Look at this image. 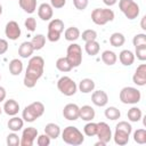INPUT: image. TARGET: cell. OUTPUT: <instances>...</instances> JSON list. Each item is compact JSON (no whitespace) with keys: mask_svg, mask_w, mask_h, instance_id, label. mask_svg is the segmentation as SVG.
<instances>
[{"mask_svg":"<svg viewBox=\"0 0 146 146\" xmlns=\"http://www.w3.org/2000/svg\"><path fill=\"white\" fill-rule=\"evenodd\" d=\"M44 68V60L41 56H33L27 64L26 72L24 75V86L27 88H33L38 80L42 76Z\"/></svg>","mask_w":146,"mask_h":146,"instance_id":"1","label":"cell"},{"mask_svg":"<svg viewBox=\"0 0 146 146\" xmlns=\"http://www.w3.org/2000/svg\"><path fill=\"white\" fill-rule=\"evenodd\" d=\"M131 131H132V127H131L130 123H128L127 121L119 122L115 127V132H114V136H113L115 144L120 145V146H123V145L128 144Z\"/></svg>","mask_w":146,"mask_h":146,"instance_id":"2","label":"cell"},{"mask_svg":"<svg viewBox=\"0 0 146 146\" xmlns=\"http://www.w3.org/2000/svg\"><path fill=\"white\" fill-rule=\"evenodd\" d=\"M62 138L64 143L73 146H79L84 141V137L82 132L76 127H72V125H68L63 130Z\"/></svg>","mask_w":146,"mask_h":146,"instance_id":"3","label":"cell"},{"mask_svg":"<svg viewBox=\"0 0 146 146\" xmlns=\"http://www.w3.org/2000/svg\"><path fill=\"white\" fill-rule=\"evenodd\" d=\"M44 113V105L41 102H33L25 106L22 113V119L26 122H33Z\"/></svg>","mask_w":146,"mask_h":146,"instance_id":"4","label":"cell"},{"mask_svg":"<svg viewBox=\"0 0 146 146\" xmlns=\"http://www.w3.org/2000/svg\"><path fill=\"white\" fill-rule=\"evenodd\" d=\"M114 19V11L110 8H96L91 11V21L97 25H105Z\"/></svg>","mask_w":146,"mask_h":146,"instance_id":"5","label":"cell"},{"mask_svg":"<svg viewBox=\"0 0 146 146\" xmlns=\"http://www.w3.org/2000/svg\"><path fill=\"white\" fill-rule=\"evenodd\" d=\"M141 94L137 88L124 87L120 91V100L123 104H137L140 102Z\"/></svg>","mask_w":146,"mask_h":146,"instance_id":"6","label":"cell"},{"mask_svg":"<svg viewBox=\"0 0 146 146\" xmlns=\"http://www.w3.org/2000/svg\"><path fill=\"white\" fill-rule=\"evenodd\" d=\"M119 8L128 19H135L139 15V6L133 0H120Z\"/></svg>","mask_w":146,"mask_h":146,"instance_id":"7","label":"cell"},{"mask_svg":"<svg viewBox=\"0 0 146 146\" xmlns=\"http://www.w3.org/2000/svg\"><path fill=\"white\" fill-rule=\"evenodd\" d=\"M63 31H64V22L62 19L55 18V19L50 21V23L48 25V34H47L48 40L51 42L58 41Z\"/></svg>","mask_w":146,"mask_h":146,"instance_id":"8","label":"cell"},{"mask_svg":"<svg viewBox=\"0 0 146 146\" xmlns=\"http://www.w3.org/2000/svg\"><path fill=\"white\" fill-rule=\"evenodd\" d=\"M66 58L73 67L80 66L82 63V49L78 43H71L66 50Z\"/></svg>","mask_w":146,"mask_h":146,"instance_id":"9","label":"cell"},{"mask_svg":"<svg viewBox=\"0 0 146 146\" xmlns=\"http://www.w3.org/2000/svg\"><path fill=\"white\" fill-rule=\"evenodd\" d=\"M57 88H58V90L63 95H65V96H73L76 92L78 86H76V83L70 76H62L57 81Z\"/></svg>","mask_w":146,"mask_h":146,"instance_id":"10","label":"cell"},{"mask_svg":"<svg viewBox=\"0 0 146 146\" xmlns=\"http://www.w3.org/2000/svg\"><path fill=\"white\" fill-rule=\"evenodd\" d=\"M38 137V130L34 127H29L23 130L21 137V145L22 146H32L35 138Z\"/></svg>","mask_w":146,"mask_h":146,"instance_id":"11","label":"cell"},{"mask_svg":"<svg viewBox=\"0 0 146 146\" xmlns=\"http://www.w3.org/2000/svg\"><path fill=\"white\" fill-rule=\"evenodd\" d=\"M96 136L98 137L99 140L104 141V143H108L112 139V130L110 128V125L106 122H98L97 123V133Z\"/></svg>","mask_w":146,"mask_h":146,"instance_id":"12","label":"cell"},{"mask_svg":"<svg viewBox=\"0 0 146 146\" xmlns=\"http://www.w3.org/2000/svg\"><path fill=\"white\" fill-rule=\"evenodd\" d=\"M5 33H6V36L9 39V40H17L19 36H21V27L18 25L17 22L15 21H9L7 24H6V27H5Z\"/></svg>","mask_w":146,"mask_h":146,"instance_id":"13","label":"cell"},{"mask_svg":"<svg viewBox=\"0 0 146 146\" xmlns=\"http://www.w3.org/2000/svg\"><path fill=\"white\" fill-rule=\"evenodd\" d=\"M79 110H80V107L76 104L70 103V104L64 106L63 115L68 121H75V120L79 119Z\"/></svg>","mask_w":146,"mask_h":146,"instance_id":"14","label":"cell"},{"mask_svg":"<svg viewBox=\"0 0 146 146\" xmlns=\"http://www.w3.org/2000/svg\"><path fill=\"white\" fill-rule=\"evenodd\" d=\"M132 81L135 84L140 86V87L146 84V64H140L137 67L135 74L132 76Z\"/></svg>","mask_w":146,"mask_h":146,"instance_id":"15","label":"cell"},{"mask_svg":"<svg viewBox=\"0 0 146 146\" xmlns=\"http://www.w3.org/2000/svg\"><path fill=\"white\" fill-rule=\"evenodd\" d=\"M91 100L96 106L103 107L108 103V96L104 90H96L91 95Z\"/></svg>","mask_w":146,"mask_h":146,"instance_id":"16","label":"cell"},{"mask_svg":"<svg viewBox=\"0 0 146 146\" xmlns=\"http://www.w3.org/2000/svg\"><path fill=\"white\" fill-rule=\"evenodd\" d=\"M52 14H54L52 7L49 3H41L39 6V8H38V15H39V17L42 21H49V19H51Z\"/></svg>","mask_w":146,"mask_h":146,"instance_id":"17","label":"cell"},{"mask_svg":"<svg viewBox=\"0 0 146 146\" xmlns=\"http://www.w3.org/2000/svg\"><path fill=\"white\" fill-rule=\"evenodd\" d=\"M2 110L5 111V113H6L7 115L14 116V115H16V114L18 113V111H19V104H18L15 99H8V100H6V103H5Z\"/></svg>","mask_w":146,"mask_h":146,"instance_id":"18","label":"cell"},{"mask_svg":"<svg viewBox=\"0 0 146 146\" xmlns=\"http://www.w3.org/2000/svg\"><path fill=\"white\" fill-rule=\"evenodd\" d=\"M119 59H120L122 65L130 66L135 62V54L129 49H124L119 54Z\"/></svg>","mask_w":146,"mask_h":146,"instance_id":"19","label":"cell"},{"mask_svg":"<svg viewBox=\"0 0 146 146\" xmlns=\"http://www.w3.org/2000/svg\"><path fill=\"white\" fill-rule=\"evenodd\" d=\"M79 117L83 121H91L95 117V110L89 105H84L79 110Z\"/></svg>","mask_w":146,"mask_h":146,"instance_id":"20","label":"cell"},{"mask_svg":"<svg viewBox=\"0 0 146 146\" xmlns=\"http://www.w3.org/2000/svg\"><path fill=\"white\" fill-rule=\"evenodd\" d=\"M34 49H33V46L31 43V41H25L23 42L19 48H18V55L22 57V58H29L32 54H33Z\"/></svg>","mask_w":146,"mask_h":146,"instance_id":"21","label":"cell"},{"mask_svg":"<svg viewBox=\"0 0 146 146\" xmlns=\"http://www.w3.org/2000/svg\"><path fill=\"white\" fill-rule=\"evenodd\" d=\"M94 89H95V82L91 79H88V78L82 79L79 83V90L83 94H89L94 91Z\"/></svg>","mask_w":146,"mask_h":146,"instance_id":"22","label":"cell"},{"mask_svg":"<svg viewBox=\"0 0 146 146\" xmlns=\"http://www.w3.org/2000/svg\"><path fill=\"white\" fill-rule=\"evenodd\" d=\"M44 133L50 137V139H56L60 135V128L55 123H48L44 127Z\"/></svg>","mask_w":146,"mask_h":146,"instance_id":"23","label":"cell"},{"mask_svg":"<svg viewBox=\"0 0 146 146\" xmlns=\"http://www.w3.org/2000/svg\"><path fill=\"white\" fill-rule=\"evenodd\" d=\"M19 7L27 14H32L36 9V0H18Z\"/></svg>","mask_w":146,"mask_h":146,"instance_id":"24","label":"cell"},{"mask_svg":"<svg viewBox=\"0 0 146 146\" xmlns=\"http://www.w3.org/2000/svg\"><path fill=\"white\" fill-rule=\"evenodd\" d=\"M23 71V63L18 58L11 59L9 63V72L11 75H19Z\"/></svg>","mask_w":146,"mask_h":146,"instance_id":"25","label":"cell"},{"mask_svg":"<svg viewBox=\"0 0 146 146\" xmlns=\"http://www.w3.org/2000/svg\"><path fill=\"white\" fill-rule=\"evenodd\" d=\"M64 36L67 41H75L80 38V30L75 26H71V27H67L64 32Z\"/></svg>","mask_w":146,"mask_h":146,"instance_id":"26","label":"cell"},{"mask_svg":"<svg viewBox=\"0 0 146 146\" xmlns=\"http://www.w3.org/2000/svg\"><path fill=\"white\" fill-rule=\"evenodd\" d=\"M116 59H117L116 54L114 51H112V50H105L102 54V60L106 65H110V66L111 65H114L116 63Z\"/></svg>","mask_w":146,"mask_h":146,"instance_id":"27","label":"cell"},{"mask_svg":"<svg viewBox=\"0 0 146 146\" xmlns=\"http://www.w3.org/2000/svg\"><path fill=\"white\" fill-rule=\"evenodd\" d=\"M56 67H57V70L58 71H60V72H70L72 68H73V66L71 65V63L68 62V59L66 58V57H60V58H58L57 59V62H56Z\"/></svg>","mask_w":146,"mask_h":146,"instance_id":"28","label":"cell"},{"mask_svg":"<svg viewBox=\"0 0 146 146\" xmlns=\"http://www.w3.org/2000/svg\"><path fill=\"white\" fill-rule=\"evenodd\" d=\"M23 124H24L23 119H21V117H18V116H15V115L8 121V128H9L11 131H14V132L19 131V130L23 128Z\"/></svg>","mask_w":146,"mask_h":146,"instance_id":"29","label":"cell"},{"mask_svg":"<svg viewBox=\"0 0 146 146\" xmlns=\"http://www.w3.org/2000/svg\"><path fill=\"white\" fill-rule=\"evenodd\" d=\"M124 42H125V38L122 33L115 32L110 36V43L113 47H121V46H123Z\"/></svg>","mask_w":146,"mask_h":146,"instance_id":"30","label":"cell"},{"mask_svg":"<svg viewBox=\"0 0 146 146\" xmlns=\"http://www.w3.org/2000/svg\"><path fill=\"white\" fill-rule=\"evenodd\" d=\"M84 49H86V52L90 56H95L99 52V43L94 40V41H89V42H86V46H84Z\"/></svg>","mask_w":146,"mask_h":146,"instance_id":"31","label":"cell"},{"mask_svg":"<svg viewBox=\"0 0 146 146\" xmlns=\"http://www.w3.org/2000/svg\"><path fill=\"white\" fill-rule=\"evenodd\" d=\"M31 43H32L34 50H40L43 48V46L46 43V36L43 34H36L31 40Z\"/></svg>","mask_w":146,"mask_h":146,"instance_id":"32","label":"cell"},{"mask_svg":"<svg viewBox=\"0 0 146 146\" xmlns=\"http://www.w3.org/2000/svg\"><path fill=\"white\" fill-rule=\"evenodd\" d=\"M128 120L131 121V122H138L141 116H143V113H141V110L138 108V107H131L129 111H128Z\"/></svg>","mask_w":146,"mask_h":146,"instance_id":"33","label":"cell"},{"mask_svg":"<svg viewBox=\"0 0 146 146\" xmlns=\"http://www.w3.org/2000/svg\"><path fill=\"white\" fill-rule=\"evenodd\" d=\"M105 116H106V119L114 121V120L120 119L121 112L119 111V108H116V107H114V106H110V107H107V108L105 110Z\"/></svg>","mask_w":146,"mask_h":146,"instance_id":"34","label":"cell"},{"mask_svg":"<svg viewBox=\"0 0 146 146\" xmlns=\"http://www.w3.org/2000/svg\"><path fill=\"white\" fill-rule=\"evenodd\" d=\"M133 140L137 144H145L146 143V130L145 129H137L133 132Z\"/></svg>","mask_w":146,"mask_h":146,"instance_id":"35","label":"cell"},{"mask_svg":"<svg viewBox=\"0 0 146 146\" xmlns=\"http://www.w3.org/2000/svg\"><path fill=\"white\" fill-rule=\"evenodd\" d=\"M81 38H82V40H83L84 42L94 41V40H96V39H97V32H96L95 30H91V29L86 30V31H83V32H82Z\"/></svg>","mask_w":146,"mask_h":146,"instance_id":"36","label":"cell"},{"mask_svg":"<svg viewBox=\"0 0 146 146\" xmlns=\"http://www.w3.org/2000/svg\"><path fill=\"white\" fill-rule=\"evenodd\" d=\"M83 131H84V133H86L87 136H89V137L96 136V133H97V123H95V122H89V123H87V124L84 125V128H83Z\"/></svg>","mask_w":146,"mask_h":146,"instance_id":"37","label":"cell"},{"mask_svg":"<svg viewBox=\"0 0 146 146\" xmlns=\"http://www.w3.org/2000/svg\"><path fill=\"white\" fill-rule=\"evenodd\" d=\"M135 48H136L135 55L137 56V58L141 62L146 60V44H141V46H138Z\"/></svg>","mask_w":146,"mask_h":146,"instance_id":"38","label":"cell"},{"mask_svg":"<svg viewBox=\"0 0 146 146\" xmlns=\"http://www.w3.org/2000/svg\"><path fill=\"white\" fill-rule=\"evenodd\" d=\"M7 145H8V146H18V145H21V139H19V137H18L15 132L9 133V135L7 136Z\"/></svg>","mask_w":146,"mask_h":146,"instance_id":"39","label":"cell"},{"mask_svg":"<svg viewBox=\"0 0 146 146\" xmlns=\"http://www.w3.org/2000/svg\"><path fill=\"white\" fill-rule=\"evenodd\" d=\"M132 43L135 47H138V46H141V44H146V34L144 33H138L133 36L132 39Z\"/></svg>","mask_w":146,"mask_h":146,"instance_id":"40","label":"cell"},{"mask_svg":"<svg viewBox=\"0 0 146 146\" xmlns=\"http://www.w3.org/2000/svg\"><path fill=\"white\" fill-rule=\"evenodd\" d=\"M24 25H25L26 30H29L30 32H33L36 29V21H35L34 17H29V18L25 19Z\"/></svg>","mask_w":146,"mask_h":146,"instance_id":"41","label":"cell"},{"mask_svg":"<svg viewBox=\"0 0 146 146\" xmlns=\"http://www.w3.org/2000/svg\"><path fill=\"white\" fill-rule=\"evenodd\" d=\"M36 144L39 146H48L50 145V137L48 135H40L38 136V139H36Z\"/></svg>","mask_w":146,"mask_h":146,"instance_id":"42","label":"cell"},{"mask_svg":"<svg viewBox=\"0 0 146 146\" xmlns=\"http://www.w3.org/2000/svg\"><path fill=\"white\" fill-rule=\"evenodd\" d=\"M89 3V0H73V5L79 10H84Z\"/></svg>","mask_w":146,"mask_h":146,"instance_id":"43","label":"cell"},{"mask_svg":"<svg viewBox=\"0 0 146 146\" xmlns=\"http://www.w3.org/2000/svg\"><path fill=\"white\" fill-rule=\"evenodd\" d=\"M66 3V0H50V5L52 8H56V9H59V8H63Z\"/></svg>","mask_w":146,"mask_h":146,"instance_id":"44","label":"cell"},{"mask_svg":"<svg viewBox=\"0 0 146 146\" xmlns=\"http://www.w3.org/2000/svg\"><path fill=\"white\" fill-rule=\"evenodd\" d=\"M8 50V42L5 39H0V55L5 54Z\"/></svg>","mask_w":146,"mask_h":146,"instance_id":"45","label":"cell"},{"mask_svg":"<svg viewBox=\"0 0 146 146\" xmlns=\"http://www.w3.org/2000/svg\"><path fill=\"white\" fill-rule=\"evenodd\" d=\"M5 98H6V89L0 86V103L3 102Z\"/></svg>","mask_w":146,"mask_h":146,"instance_id":"46","label":"cell"},{"mask_svg":"<svg viewBox=\"0 0 146 146\" xmlns=\"http://www.w3.org/2000/svg\"><path fill=\"white\" fill-rule=\"evenodd\" d=\"M116 1H117V0H103V2H104L106 6H108V7L114 6V5L116 3Z\"/></svg>","mask_w":146,"mask_h":146,"instance_id":"47","label":"cell"},{"mask_svg":"<svg viewBox=\"0 0 146 146\" xmlns=\"http://www.w3.org/2000/svg\"><path fill=\"white\" fill-rule=\"evenodd\" d=\"M145 22H146V16H144V17L141 18V23H140V26H141V29H143V30H146V25H145Z\"/></svg>","mask_w":146,"mask_h":146,"instance_id":"48","label":"cell"},{"mask_svg":"<svg viewBox=\"0 0 146 146\" xmlns=\"http://www.w3.org/2000/svg\"><path fill=\"white\" fill-rule=\"evenodd\" d=\"M106 145V143H104V141H102V140H98L96 144H95V146H105Z\"/></svg>","mask_w":146,"mask_h":146,"instance_id":"49","label":"cell"},{"mask_svg":"<svg viewBox=\"0 0 146 146\" xmlns=\"http://www.w3.org/2000/svg\"><path fill=\"white\" fill-rule=\"evenodd\" d=\"M1 14H2V6L0 5V15H1Z\"/></svg>","mask_w":146,"mask_h":146,"instance_id":"50","label":"cell"},{"mask_svg":"<svg viewBox=\"0 0 146 146\" xmlns=\"http://www.w3.org/2000/svg\"><path fill=\"white\" fill-rule=\"evenodd\" d=\"M1 112H2V108H1V107H0V114H1Z\"/></svg>","mask_w":146,"mask_h":146,"instance_id":"51","label":"cell"},{"mask_svg":"<svg viewBox=\"0 0 146 146\" xmlns=\"http://www.w3.org/2000/svg\"><path fill=\"white\" fill-rule=\"evenodd\" d=\"M0 79H1V75H0Z\"/></svg>","mask_w":146,"mask_h":146,"instance_id":"52","label":"cell"}]
</instances>
